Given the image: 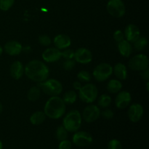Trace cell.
<instances>
[{"mask_svg":"<svg viewBox=\"0 0 149 149\" xmlns=\"http://www.w3.org/2000/svg\"><path fill=\"white\" fill-rule=\"evenodd\" d=\"M24 74L30 80L39 83L47 79L49 69L42 61L33 60L29 61L24 67Z\"/></svg>","mask_w":149,"mask_h":149,"instance_id":"cell-1","label":"cell"},{"mask_svg":"<svg viewBox=\"0 0 149 149\" xmlns=\"http://www.w3.org/2000/svg\"><path fill=\"white\" fill-rule=\"evenodd\" d=\"M59 96H52L46 102L44 107V113L46 116L52 119H58L65 113L66 106Z\"/></svg>","mask_w":149,"mask_h":149,"instance_id":"cell-2","label":"cell"},{"mask_svg":"<svg viewBox=\"0 0 149 149\" xmlns=\"http://www.w3.org/2000/svg\"><path fill=\"white\" fill-rule=\"evenodd\" d=\"M82 117L78 110H71L63 118V126L69 132H75L81 127Z\"/></svg>","mask_w":149,"mask_h":149,"instance_id":"cell-3","label":"cell"},{"mask_svg":"<svg viewBox=\"0 0 149 149\" xmlns=\"http://www.w3.org/2000/svg\"><path fill=\"white\" fill-rule=\"evenodd\" d=\"M38 87L46 95L50 96H58L63 91V85L55 79H47L44 81L38 83Z\"/></svg>","mask_w":149,"mask_h":149,"instance_id":"cell-4","label":"cell"},{"mask_svg":"<svg viewBox=\"0 0 149 149\" xmlns=\"http://www.w3.org/2000/svg\"><path fill=\"white\" fill-rule=\"evenodd\" d=\"M98 95V90L94 84L87 83L81 86L79 90V97L80 100L85 103H93L96 100Z\"/></svg>","mask_w":149,"mask_h":149,"instance_id":"cell-5","label":"cell"},{"mask_svg":"<svg viewBox=\"0 0 149 149\" xmlns=\"http://www.w3.org/2000/svg\"><path fill=\"white\" fill-rule=\"evenodd\" d=\"M113 74V67L107 63L98 64L93 71V77L99 82L107 80Z\"/></svg>","mask_w":149,"mask_h":149,"instance_id":"cell-6","label":"cell"},{"mask_svg":"<svg viewBox=\"0 0 149 149\" xmlns=\"http://www.w3.org/2000/svg\"><path fill=\"white\" fill-rule=\"evenodd\" d=\"M149 61L145 54H138L130 58L128 62V66L131 70L135 71H142L148 68Z\"/></svg>","mask_w":149,"mask_h":149,"instance_id":"cell-7","label":"cell"},{"mask_svg":"<svg viewBox=\"0 0 149 149\" xmlns=\"http://www.w3.org/2000/svg\"><path fill=\"white\" fill-rule=\"evenodd\" d=\"M106 10L111 15L117 18L122 17L126 13V7L122 0H109Z\"/></svg>","mask_w":149,"mask_h":149,"instance_id":"cell-8","label":"cell"},{"mask_svg":"<svg viewBox=\"0 0 149 149\" xmlns=\"http://www.w3.org/2000/svg\"><path fill=\"white\" fill-rule=\"evenodd\" d=\"M93 138L91 134L84 131H77L72 137L74 144L79 147L88 146L93 143Z\"/></svg>","mask_w":149,"mask_h":149,"instance_id":"cell-9","label":"cell"},{"mask_svg":"<svg viewBox=\"0 0 149 149\" xmlns=\"http://www.w3.org/2000/svg\"><path fill=\"white\" fill-rule=\"evenodd\" d=\"M100 113L101 111L98 106L91 104L87 106L84 109L81 117L87 123H92L98 119V118L100 116Z\"/></svg>","mask_w":149,"mask_h":149,"instance_id":"cell-10","label":"cell"},{"mask_svg":"<svg viewBox=\"0 0 149 149\" xmlns=\"http://www.w3.org/2000/svg\"><path fill=\"white\" fill-rule=\"evenodd\" d=\"M74 61L81 64H88L93 61L91 51L85 47H80L74 52Z\"/></svg>","mask_w":149,"mask_h":149,"instance_id":"cell-11","label":"cell"},{"mask_svg":"<svg viewBox=\"0 0 149 149\" xmlns=\"http://www.w3.org/2000/svg\"><path fill=\"white\" fill-rule=\"evenodd\" d=\"M144 113L143 107L140 103H134L128 109V117L132 122L136 123L141 121Z\"/></svg>","mask_w":149,"mask_h":149,"instance_id":"cell-12","label":"cell"},{"mask_svg":"<svg viewBox=\"0 0 149 149\" xmlns=\"http://www.w3.org/2000/svg\"><path fill=\"white\" fill-rule=\"evenodd\" d=\"M42 59L46 63H55L59 61L61 57V51L56 47H49L42 54Z\"/></svg>","mask_w":149,"mask_h":149,"instance_id":"cell-13","label":"cell"},{"mask_svg":"<svg viewBox=\"0 0 149 149\" xmlns=\"http://www.w3.org/2000/svg\"><path fill=\"white\" fill-rule=\"evenodd\" d=\"M132 101V95L127 91L119 92L115 98V105L119 109H125Z\"/></svg>","mask_w":149,"mask_h":149,"instance_id":"cell-14","label":"cell"},{"mask_svg":"<svg viewBox=\"0 0 149 149\" xmlns=\"http://www.w3.org/2000/svg\"><path fill=\"white\" fill-rule=\"evenodd\" d=\"M3 49L7 55H10V56H16L21 53V52L23 51V46L20 42L12 40L9 41L4 45Z\"/></svg>","mask_w":149,"mask_h":149,"instance_id":"cell-15","label":"cell"},{"mask_svg":"<svg viewBox=\"0 0 149 149\" xmlns=\"http://www.w3.org/2000/svg\"><path fill=\"white\" fill-rule=\"evenodd\" d=\"M124 33H125V38L126 40L130 43L135 42L141 36V31H140L139 28L135 24L128 25L125 29Z\"/></svg>","mask_w":149,"mask_h":149,"instance_id":"cell-16","label":"cell"},{"mask_svg":"<svg viewBox=\"0 0 149 149\" xmlns=\"http://www.w3.org/2000/svg\"><path fill=\"white\" fill-rule=\"evenodd\" d=\"M54 45L56 48L61 50V49H65L69 47L71 45V38L66 34L61 33L58 34L53 39Z\"/></svg>","mask_w":149,"mask_h":149,"instance_id":"cell-17","label":"cell"},{"mask_svg":"<svg viewBox=\"0 0 149 149\" xmlns=\"http://www.w3.org/2000/svg\"><path fill=\"white\" fill-rule=\"evenodd\" d=\"M10 73L14 79H20L24 74V66L23 63L19 61H14L10 65Z\"/></svg>","mask_w":149,"mask_h":149,"instance_id":"cell-18","label":"cell"},{"mask_svg":"<svg viewBox=\"0 0 149 149\" xmlns=\"http://www.w3.org/2000/svg\"><path fill=\"white\" fill-rule=\"evenodd\" d=\"M118 50L122 56L125 58H129L132 53V47L130 42L124 39L122 42H118Z\"/></svg>","mask_w":149,"mask_h":149,"instance_id":"cell-19","label":"cell"},{"mask_svg":"<svg viewBox=\"0 0 149 149\" xmlns=\"http://www.w3.org/2000/svg\"><path fill=\"white\" fill-rule=\"evenodd\" d=\"M113 73L119 80H125L127 78V69L122 63H118L113 68Z\"/></svg>","mask_w":149,"mask_h":149,"instance_id":"cell-20","label":"cell"},{"mask_svg":"<svg viewBox=\"0 0 149 149\" xmlns=\"http://www.w3.org/2000/svg\"><path fill=\"white\" fill-rule=\"evenodd\" d=\"M46 117L43 111H36L30 116V122L33 125H39L45 122Z\"/></svg>","mask_w":149,"mask_h":149,"instance_id":"cell-21","label":"cell"},{"mask_svg":"<svg viewBox=\"0 0 149 149\" xmlns=\"http://www.w3.org/2000/svg\"><path fill=\"white\" fill-rule=\"evenodd\" d=\"M122 89V83L119 79H111L107 84V90L109 93H118Z\"/></svg>","mask_w":149,"mask_h":149,"instance_id":"cell-22","label":"cell"},{"mask_svg":"<svg viewBox=\"0 0 149 149\" xmlns=\"http://www.w3.org/2000/svg\"><path fill=\"white\" fill-rule=\"evenodd\" d=\"M41 90L38 86L31 87L27 93V97L30 101H36L40 97Z\"/></svg>","mask_w":149,"mask_h":149,"instance_id":"cell-23","label":"cell"},{"mask_svg":"<svg viewBox=\"0 0 149 149\" xmlns=\"http://www.w3.org/2000/svg\"><path fill=\"white\" fill-rule=\"evenodd\" d=\"M63 100L65 104H73L77 100V94L74 90H69L64 93Z\"/></svg>","mask_w":149,"mask_h":149,"instance_id":"cell-24","label":"cell"},{"mask_svg":"<svg viewBox=\"0 0 149 149\" xmlns=\"http://www.w3.org/2000/svg\"><path fill=\"white\" fill-rule=\"evenodd\" d=\"M111 103V97L107 94H103L100 96L97 100V104L100 108L106 109Z\"/></svg>","mask_w":149,"mask_h":149,"instance_id":"cell-25","label":"cell"},{"mask_svg":"<svg viewBox=\"0 0 149 149\" xmlns=\"http://www.w3.org/2000/svg\"><path fill=\"white\" fill-rule=\"evenodd\" d=\"M133 43L135 49L138 51H141L145 49L147 45H148V39L145 36H140Z\"/></svg>","mask_w":149,"mask_h":149,"instance_id":"cell-26","label":"cell"},{"mask_svg":"<svg viewBox=\"0 0 149 149\" xmlns=\"http://www.w3.org/2000/svg\"><path fill=\"white\" fill-rule=\"evenodd\" d=\"M68 132L66 130V129L63 125H61L56 130V132H55L56 138L59 141L67 139V138H68Z\"/></svg>","mask_w":149,"mask_h":149,"instance_id":"cell-27","label":"cell"},{"mask_svg":"<svg viewBox=\"0 0 149 149\" xmlns=\"http://www.w3.org/2000/svg\"><path fill=\"white\" fill-rule=\"evenodd\" d=\"M15 0H0V10L1 11H7L14 4Z\"/></svg>","mask_w":149,"mask_h":149,"instance_id":"cell-28","label":"cell"},{"mask_svg":"<svg viewBox=\"0 0 149 149\" xmlns=\"http://www.w3.org/2000/svg\"><path fill=\"white\" fill-rule=\"evenodd\" d=\"M77 78L80 81L89 82L91 80V74L87 71H81L77 74Z\"/></svg>","mask_w":149,"mask_h":149,"instance_id":"cell-29","label":"cell"},{"mask_svg":"<svg viewBox=\"0 0 149 149\" xmlns=\"http://www.w3.org/2000/svg\"><path fill=\"white\" fill-rule=\"evenodd\" d=\"M39 44L42 46H45V47H48L49 45H50L51 44V39L49 36L47 35H41V36H39Z\"/></svg>","mask_w":149,"mask_h":149,"instance_id":"cell-30","label":"cell"},{"mask_svg":"<svg viewBox=\"0 0 149 149\" xmlns=\"http://www.w3.org/2000/svg\"><path fill=\"white\" fill-rule=\"evenodd\" d=\"M108 149H122L120 141L117 139H112L108 144Z\"/></svg>","mask_w":149,"mask_h":149,"instance_id":"cell-31","label":"cell"},{"mask_svg":"<svg viewBox=\"0 0 149 149\" xmlns=\"http://www.w3.org/2000/svg\"><path fill=\"white\" fill-rule=\"evenodd\" d=\"M74 51L68 48L63 49V51L61 52V57L65 60H71L74 58Z\"/></svg>","mask_w":149,"mask_h":149,"instance_id":"cell-32","label":"cell"},{"mask_svg":"<svg viewBox=\"0 0 149 149\" xmlns=\"http://www.w3.org/2000/svg\"><path fill=\"white\" fill-rule=\"evenodd\" d=\"M76 62L74 60H65L63 63V68L65 71H71L75 67Z\"/></svg>","mask_w":149,"mask_h":149,"instance_id":"cell-33","label":"cell"},{"mask_svg":"<svg viewBox=\"0 0 149 149\" xmlns=\"http://www.w3.org/2000/svg\"><path fill=\"white\" fill-rule=\"evenodd\" d=\"M113 39L116 42H120L125 39V33L121 30L115 31L113 33Z\"/></svg>","mask_w":149,"mask_h":149,"instance_id":"cell-34","label":"cell"},{"mask_svg":"<svg viewBox=\"0 0 149 149\" xmlns=\"http://www.w3.org/2000/svg\"><path fill=\"white\" fill-rule=\"evenodd\" d=\"M71 147H72V143H71V141L67 139L61 141L60 142L59 146H58L59 149H71Z\"/></svg>","mask_w":149,"mask_h":149,"instance_id":"cell-35","label":"cell"},{"mask_svg":"<svg viewBox=\"0 0 149 149\" xmlns=\"http://www.w3.org/2000/svg\"><path fill=\"white\" fill-rule=\"evenodd\" d=\"M100 115H102L103 118L106 119H111L114 116V113L112 110L111 109H105L103 111L100 113Z\"/></svg>","mask_w":149,"mask_h":149,"instance_id":"cell-36","label":"cell"},{"mask_svg":"<svg viewBox=\"0 0 149 149\" xmlns=\"http://www.w3.org/2000/svg\"><path fill=\"white\" fill-rule=\"evenodd\" d=\"M141 76L142 77V79L145 81H148L149 80V68H146L144 71H141Z\"/></svg>","mask_w":149,"mask_h":149,"instance_id":"cell-37","label":"cell"},{"mask_svg":"<svg viewBox=\"0 0 149 149\" xmlns=\"http://www.w3.org/2000/svg\"><path fill=\"white\" fill-rule=\"evenodd\" d=\"M73 87L76 90H79L81 87V82L79 81H76L73 83Z\"/></svg>","mask_w":149,"mask_h":149,"instance_id":"cell-38","label":"cell"},{"mask_svg":"<svg viewBox=\"0 0 149 149\" xmlns=\"http://www.w3.org/2000/svg\"><path fill=\"white\" fill-rule=\"evenodd\" d=\"M3 51H4V49H3V47L1 46V45H0V56H1V55H2Z\"/></svg>","mask_w":149,"mask_h":149,"instance_id":"cell-39","label":"cell"},{"mask_svg":"<svg viewBox=\"0 0 149 149\" xmlns=\"http://www.w3.org/2000/svg\"><path fill=\"white\" fill-rule=\"evenodd\" d=\"M2 111H3V106H2V104H1V103H0V114H1V113Z\"/></svg>","mask_w":149,"mask_h":149,"instance_id":"cell-40","label":"cell"},{"mask_svg":"<svg viewBox=\"0 0 149 149\" xmlns=\"http://www.w3.org/2000/svg\"><path fill=\"white\" fill-rule=\"evenodd\" d=\"M146 90L147 91H149V81H146Z\"/></svg>","mask_w":149,"mask_h":149,"instance_id":"cell-41","label":"cell"},{"mask_svg":"<svg viewBox=\"0 0 149 149\" xmlns=\"http://www.w3.org/2000/svg\"><path fill=\"white\" fill-rule=\"evenodd\" d=\"M3 148V143L1 142V141L0 140V149H2Z\"/></svg>","mask_w":149,"mask_h":149,"instance_id":"cell-42","label":"cell"}]
</instances>
